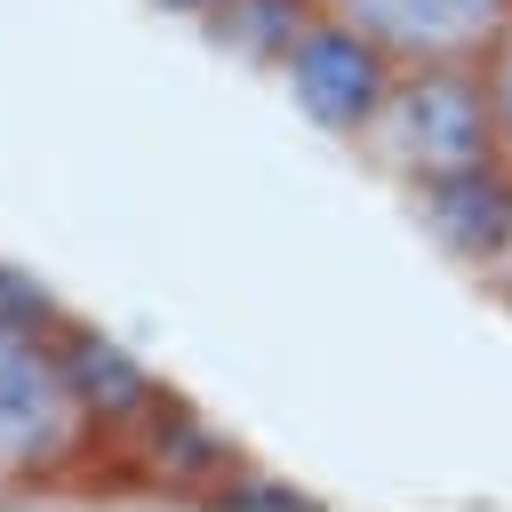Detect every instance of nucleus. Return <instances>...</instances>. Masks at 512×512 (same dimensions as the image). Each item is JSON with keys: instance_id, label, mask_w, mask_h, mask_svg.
<instances>
[{"instance_id": "nucleus-1", "label": "nucleus", "mask_w": 512, "mask_h": 512, "mask_svg": "<svg viewBox=\"0 0 512 512\" xmlns=\"http://www.w3.org/2000/svg\"><path fill=\"white\" fill-rule=\"evenodd\" d=\"M352 152L400 200L432 192V184H456V176H480V168H504L488 72L480 64H400Z\"/></svg>"}, {"instance_id": "nucleus-2", "label": "nucleus", "mask_w": 512, "mask_h": 512, "mask_svg": "<svg viewBox=\"0 0 512 512\" xmlns=\"http://www.w3.org/2000/svg\"><path fill=\"white\" fill-rule=\"evenodd\" d=\"M96 448V392L72 344L24 312H0V496L56 488Z\"/></svg>"}, {"instance_id": "nucleus-3", "label": "nucleus", "mask_w": 512, "mask_h": 512, "mask_svg": "<svg viewBox=\"0 0 512 512\" xmlns=\"http://www.w3.org/2000/svg\"><path fill=\"white\" fill-rule=\"evenodd\" d=\"M392 72H400V64H392L360 24H344L336 8H312V16H304V32L288 40V56L272 64L280 96H288L320 136H336L344 152L360 144V128H368V112L384 104Z\"/></svg>"}, {"instance_id": "nucleus-4", "label": "nucleus", "mask_w": 512, "mask_h": 512, "mask_svg": "<svg viewBox=\"0 0 512 512\" xmlns=\"http://www.w3.org/2000/svg\"><path fill=\"white\" fill-rule=\"evenodd\" d=\"M360 24L392 64H480L512 24V0H320Z\"/></svg>"}, {"instance_id": "nucleus-5", "label": "nucleus", "mask_w": 512, "mask_h": 512, "mask_svg": "<svg viewBox=\"0 0 512 512\" xmlns=\"http://www.w3.org/2000/svg\"><path fill=\"white\" fill-rule=\"evenodd\" d=\"M400 208L424 224V240H432L464 280H480V272L496 264L504 232H512V168H480V176H456V184L408 192Z\"/></svg>"}, {"instance_id": "nucleus-6", "label": "nucleus", "mask_w": 512, "mask_h": 512, "mask_svg": "<svg viewBox=\"0 0 512 512\" xmlns=\"http://www.w3.org/2000/svg\"><path fill=\"white\" fill-rule=\"evenodd\" d=\"M320 0H224L208 24H200V40L208 48H224L232 64H248V72H264L272 80V64L288 56V40L304 32V16H312Z\"/></svg>"}, {"instance_id": "nucleus-7", "label": "nucleus", "mask_w": 512, "mask_h": 512, "mask_svg": "<svg viewBox=\"0 0 512 512\" xmlns=\"http://www.w3.org/2000/svg\"><path fill=\"white\" fill-rule=\"evenodd\" d=\"M480 72H488V104H496V152H504V168H512V24H504L496 48L480 56Z\"/></svg>"}, {"instance_id": "nucleus-8", "label": "nucleus", "mask_w": 512, "mask_h": 512, "mask_svg": "<svg viewBox=\"0 0 512 512\" xmlns=\"http://www.w3.org/2000/svg\"><path fill=\"white\" fill-rule=\"evenodd\" d=\"M144 8H152V16H168V24H192V32H200L224 0H144Z\"/></svg>"}, {"instance_id": "nucleus-9", "label": "nucleus", "mask_w": 512, "mask_h": 512, "mask_svg": "<svg viewBox=\"0 0 512 512\" xmlns=\"http://www.w3.org/2000/svg\"><path fill=\"white\" fill-rule=\"evenodd\" d=\"M480 288H488V296H496V304L512 312V232H504V248H496V264L480 272Z\"/></svg>"}]
</instances>
